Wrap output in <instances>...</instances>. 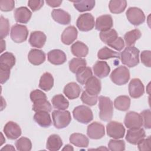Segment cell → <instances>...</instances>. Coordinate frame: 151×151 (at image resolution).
<instances>
[{
    "instance_id": "30bf717a",
    "label": "cell",
    "mask_w": 151,
    "mask_h": 151,
    "mask_svg": "<svg viewBox=\"0 0 151 151\" xmlns=\"http://www.w3.org/2000/svg\"><path fill=\"white\" fill-rule=\"evenodd\" d=\"M107 134L114 139L123 138L125 134V128L120 122H110L106 126Z\"/></svg>"
},
{
    "instance_id": "7dc6e473",
    "label": "cell",
    "mask_w": 151,
    "mask_h": 151,
    "mask_svg": "<svg viewBox=\"0 0 151 151\" xmlns=\"http://www.w3.org/2000/svg\"><path fill=\"white\" fill-rule=\"evenodd\" d=\"M138 149L140 151L149 150L150 149V136L146 139H142L137 143Z\"/></svg>"
},
{
    "instance_id": "9a60e30c",
    "label": "cell",
    "mask_w": 151,
    "mask_h": 151,
    "mask_svg": "<svg viewBox=\"0 0 151 151\" xmlns=\"http://www.w3.org/2000/svg\"><path fill=\"white\" fill-rule=\"evenodd\" d=\"M3 131L7 138L11 140L17 139L21 136L22 133L19 126L12 121H9L5 124Z\"/></svg>"
},
{
    "instance_id": "83f0119b",
    "label": "cell",
    "mask_w": 151,
    "mask_h": 151,
    "mask_svg": "<svg viewBox=\"0 0 151 151\" xmlns=\"http://www.w3.org/2000/svg\"><path fill=\"white\" fill-rule=\"evenodd\" d=\"M69 140L71 143L78 147H87L89 144V140L87 137L79 133L71 134Z\"/></svg>"
},
{
    "instance_id": "f546056e",
    "label": "cell",
    "mask_w": 151,
    "mask_h": 151,
    "mask_svg": "<svg viewBox=\"0 0 151 151\" xmlns=\"http://www.w3.org/2000/svg\"><path fill=\"white\" fill-rule=\"evenodd\" d=\"M54 86V78L48 72L44 73L41 77L39 82V87L45 91L50 90Z\"/></svg>"
},
{
    "instance_id": "c3c4849f",
    "label": "cell",
    "mask_w": 151,
    "mask_h": 151,
    "mask_svg": "<svg viewBox=\"0 0 151 151\" xmlns=\"http://www.w3.org/2000/svg\"><path fill=\"white\" fill-rule=\"evenodd\" d=\"M108 45L117 51H121L124 47V42L122 37H118L114 41H113Z\"/></svg>"
},
{
    "instance_id": "3957f363",
    "label": "cell",
    "mask_w": 151,
    "mask_h": 151,
    "mask_svg": "<svg viewBox=\"0 0 151 151\" xmlns=\"http://www.w3.org/2000/svg\"><path fill=\"white\" fill-rule=\"evenodd\" d=\"M99 117L104 122L111 120L113 114V103L109 97L100 96L99 98Z\"/></svg>"
},
{
    "instance_id": "ee69618b",
    "label": "cell",
    "mask_w": 151,
    "mask_h": 151,
    "mask_svg": "<svg viewBox=\"0 0 151 151\" xmlns=\"http://www.w3.org/2000/svg\"><path fill=\"white\" fill-rule=\"evenodd\" d=\"M97 96L90 95L86 91H84L81 96V100L82 102L90 106L96 105L97 102Z\"/></svg>"
},
{
    "instance_id": "f6af8a7d",
    "label": "cell",
    "mask_w": 151,
    "mask_h": 151,
    "mask_svg": "<svg viewBox=\"0 0 151 151\" xmlns=\"http://www.w3.org/2000/svg\"><path fill=\"white\" fill-rule=\"evenodd\" d=\"M140 115L142 117L143 125L145 128L149 129L151 127L150 123V117H151V112L149 109L144 110L140 113Z\"/></svg>"
},
{
    "instance_id": "d4e9b609",
    "label": "cell",
    "mask_w": 151,
    "mask_h": 151,
    "mask_svg": "<svg viewBox=\"0 0 151 151\" xmlns=\"http://www.w3.org/2000/svg\"><path fill=\"white\" fill-rule=\"evenodd\" d=\"M28 59L32 64L38 65L45 61V54L42 50L35 48L31 49L28 54Z\"/></svg>"
},
{
    "instance_id": "8fae6325",
    "label": "cell",
    "mask_w": 151,
    "mask_h": 151,
    "mask_svg": "<svg viewBox=\"0 0 151 151\" xmlns=\"http://www.w3.org/2000/svg\"><path fill=\"white\" fill-rule=\"evenodd\" d=\"M145 93L144 85L139 78H134L131 80L129 84V93L131 97L139 98Z\"/></svg>"
},
{
    "instance_id": "e575fe53",
    "label": "cell",
    "mask_w": 151,
    "mask_h": 151,
    "mask_svg": "<svg viewBox=\"0 0 151 151\" xmlns=\"http://www.w3.org/2000/svg\"><path fill=\"white\" fill-rule=\"evenodd\" d=\"M141 35L142 33L138 29H134L127 32L124 37L127 47L133 46L136 41L141 37Z\"/></svg>"
},
{
    "instance_id": "681fc988",
    "label": "cell",
    "mask_w": 151,
    "mask_h": 151,
    "mask_svg": "<svg viewBox=\"0 0 151 151\" xmlns=\"http://www.w3.org/2000/svg\"><path fill=\"white\" fill-rule=\"evenodd\" d=\"M150 57L151 52L149 50H144L140 54L141 61L146 67H150Z\"/></svg>"
},
{
    "instance_id": "7bdbcfd3",
    "label": "cell",
    "mask_w": 151,
    "mask_h": 151,
    "mask_svg": "<svg viewBox=\"0 0 151 151\" xmlns=\"http://www.w3.org/2000/svg\"><path fill=\"white\" fill-rule=\"evenodd\" d=\"M0 23V38L1 40H3L9 34V22L7 18L1 16Z\"/></svg>"
},
{
    "instance_id": "603a6c76",
    "label": "cell",
    "mask_w": 151,
    "mask_h": 151,
    "mask_svg": "<svg viewBox=\"0 0 151 151\" xmlns=\"http://www.w3.org/2000/svg\"><path fill=\"white\" fill-rule=\"evenodd\" d=\"M95 76L100 78L106 77L110 73V68L108 64L104 61H97L93 67Z\"/></svg>"
},
{
    "instance_id": "f907efd6",
    "label": "cell",
    "mask_w": 151,
    "mask_h": 151,
    "mask_svg": "<svg viewBox=\"0 0 151 151\" xmlns=\"http://www.w3.org/2000/svg\"><path fill=\"white\" fill-rule=\"evenodd\" d=\"M10 70L6 67H0V74H1V84H2L7 81L10 76Z\"/></svg>"
},
{
    "instance_id": "b9f144b4",
    "label": "cell",
    "mask_w": 151,
    "mask_h": 151,
    "mask_svg": "<svg viewBox=\"0 0 151 151\" xmlns=\"http://www.w3.org/2000/svg\"><path fill=\"white\" fill-rule=\"evenodd\" d=\"M108 147L111 151H123L125 149V142L123 140L110 139Z\"/></svg>"
},
{
    "instance_id": "ba28073f",
    "label": "cell",
    "mask_w": 151,
    "mask_h": 151,
    "mask_svg": "<svg viewBox=\"0 0 151 151\" xmlns=\"http://www.w3.org/2000/svg\"><path fill=\"white\" fill-rule=\"evenodd\" d=\"M94 17L90 13L81 14L77 19L76 25L81 31L87 32L91 30L94 27Z\"/></svg>"
},
{
    "instance_id": "277c9868",
    "label": "cell",
    "mask_w": 151,
    "mask_h": 151,
    "mask_svg": "<svg viewBox=\"0 0 151 151\" xmlns=\"http://www.w3.org/2000/svg\"><path fill=\"white\" fill-rule=\"evenodd\" d=\"M54 126L58 129L66 127L71 122V114L68 110H54L52 113Z\"/></svg>"
},
{
    "instance_id": "f1b7e54d",
    "label": "cell",
    "mask_w": 151,
    "mask_h": 151,
    "mask_svg": "<svg viewBox=\"0 0 151 151\" xmlns=\"http://www.w3.org/2000/svg\"><path fill=\"white\" fill-rule=\"evenodd\" d=\"M63 146V141L59 135L53 134L50 135L47 141L46 147L50 151H57Z\"/></svg>"
},
{
    "instance_id": "484cf974",
    "label": "cell",
    "mask_w": 151,
    "mask_h": 151,
    "mask_svg": "<svg viewBox=\"0 0 151 151\" xmlns=\"http://www.w3.org/2000/svg\"><path fill=\"white\" fill-rule=\"evenodd\" d=\"M49 112L46 111H40L35 113L34 116V121L41 127H48L51 125L52 121Z\"/></svg>"
},
{
    "instance_id": "11a10c76",
    "label": "cell",
    "mask_w": 151,
    "mask_h": 151,
    "mask_svg": "<svg viewBox=\"0 0 151 151\" xmlns=\"http://www.w3.org/2000/svg\"><path fill=\"white\" fill-rule=\"evenodd\" d=\"M63 150H74V149L73 147L72 146H71L70 145H67L65 146V147L63 149Z\"/></svg>"
},
{
    "instance_id": "74e56055",
    "label": "cell",
    "mask_w": 151,
    "mask_h": 151,
    "mask_svg": "<svg viewBox=\"0 0 151 151\" xmlns=\"http://www.w3.org/2000/svg\"><path fill=\"white\" fill-rule=\"evenodd\" d=\"M97 57L100 60H107L111 58H120V54L107 47H104L98 51Z\"/></svg>"
},
{
    "instance_id": "5bb4252c",
    "label": "cell",
    "mask_w": 151,
    "mask_h": 151,
    "mask_svg": "<svg viewBox=\"0 0 151 151\" xmlns=\"http://www.w3.org/2000/svg\"><path fill=\"white\" fill-rule=\"evenodd\" d=\"M146 136L145 132L143 129L140 127L131 128L127 130L126 135V140L130 144L137 145V143L145 138Z\"/></svg>"
},
{
    "instance_id": "44dd1931",
    "label": "cell",
    "mask_w": 151,
    "mask_h": 151,
    "mask_svg": "<svg viewBox=\"0 0 151 151\" xmlns=\"http://www.w3.org/2000/svg\"><path fill=\"white\" fill-rule=\"evenodd\" d=\"M77 35L78 31L76 27L69 26L63 31L61 36V40L63 44L68 45L76 40Z\"/></svg>"
},
{
    "instance_id": "cb8c5ba5",
    "label": "cell",
    "mask_w": 151,
    "mask_h": 151,
    "mask_svg": "<svg viewBox=\"0 0 151 151\" xmlns=\"http://www.w3.org/2000/svg\"><path fill=\"white\" fill-rule=\"evenodd\" d=\"M81 91V88L78 84L75 82H71L65 85L63 90V93L68 99L73 100L80 96Z\"/></svg>"
},
{
    "instance_id": "db71d44e",
    "label": "cell",
    "mask_w": 151,
    "mask_h": 151,
    "mask_svg": "<svg viewBox=\"0 0 151 151\" xmlns=\"http://www.w3.org/2000/svg\"><path fill=\"white\" fill-rule=\"evenodd\" d=\"M14 150L15 151V148L11 145H5L4 147L1 149V150Z\"/></svg>"
},
{
    "instance_id": "7402d4cb",
    "label": "cell",
    "mask_w": 151,
    "mask_h": 151,
    "mask_svg": "<svg viewBox=\"0 0 151 151\" xmlns=\"http://www.w3.org/2000/svg\"><path fill=\"white\" fill-rule=\"evenodd\" d=\"M51 17L55 22L60 24L67 25L71 22L70 15L61 9H53L51 12Z\"/></svg>"
},
{
    "instance_id": "4316f807",
    "label": "cell",
    "mask_w": 151,
    "mask_h": 151,
    "mask_svg": "<svg viewBox=\"0 0 151 151\" xmlns=\"http://www.w3.org/2000/svg\"><path fill=\"white\" fill-rule=\"evenodd\" d=\"M72 54L78 58L84 57L88 53V47L83 42L77 41L71 46Z\"/></svg>"
},
{
    "instance_id": "ab89813d",
    "label": "cell",
    "mask_w": 151,
    "mask_h": 151,
    "mask_svg": "<svg viewBox=\"0 0 151 151\" xmlns=\"http://www.w3.org/2000/svg\"><path fill=\"white\" fill-rule=\"evenodd\" d=\"M77 81L81 84H85L86 81L93 76V73L91 68L86 67L78 71L76 74Z\"/></svg>"
},
{
    "instance_id": "60d3db41",
    "label": "cell",
    "mask_w": 151,
    "mask_h": 151,
    "mask_svg": "<svg viewBox=\"0 0 151 151\" xmlns=\"http://www.w3.org/2000/svg\"><path fill=\"white\" fill-rule=\"evenodd\" d=\"M15 146L19 151H29L32 149V143L28 138L22 137L15 142Z\"/></svg>"
},
{
    "instance_id": "d590c367",
    "label": "cell",
    "mask_w": 151,
    "mask_h": 151,
    "mask_svg": "<svg viewBox=\"0 0 151 151\" xmlns=\"http://www.w3.org/2000/svg\"><path fill=\"white\" fill-rule=\"evenodd\" d=\"M127 6V1L124 0H111L109 2V8L113 14L123 12Z\"/></svg>"
},
{
    "instance_id": "f35d334b",
    "label": "cell",
    "mask_w": 151,
    "mask_h": 151,
    "mask_svg": "<svg viewBox=\"0 0 151 151\" xmlns=\"http://www.w3.org/2000/svg\"><path fill=\"white\" fill-rule=\"evenodd\" d=\"M118 37L117 31L114 29H110L100 33V40L106 44H109Z\"/></svg>"
},
{
    "instance_id": "836d02e7",
    "label": "cell",
    "mask_w": 151,
    "mask_h": 151,
    "mask_svg": "<svg viewBox=\"0 0 151 151\" xmlns=\"http://www.w3.org/2000/svg\"><path fill=\"white\" fill-rule=\"evenodd\" d=\"M115 108L120 111H126L130 106V99L127 96H120L114 101Z\"/></svg>"
},
{
    "instance_id": "4fadbf2b",
    "label": "cell",
    "mask_w": 151,
    "mask_h": 151,
    "mask_svg": "<svg viewBox=\"0 0 151 151\" xmlns=\"http://www.w3.org/2000/svg\"><path fill=\"white\" fill-rule=\"evenodd\" d=\"M124 123L125 126L129 129L140 127L143 125L142 117L140 114L135 111H129L125 116Z\"/></svg>"
},
{
    "instance_id": "5b68a950",
    "label": "cell",
    "mask_w": 151,
    "mask_h": 151,
    "mask_svg": "<svg viewBox=\"0 0 151 151\" xmlns=\"http://www.w3.org/2000/svg\"><path fill=\"white\" fill-rule=\"evenodd\" d=\"M73 115L77 121L83 124H87L93 119L91 110L84 105H80L75 107L73 111Z\"/></svg>"
},
{
    "instance_id": "8d00e7d4",
    "label": "cell",
    "mask_w": 151,
    "mask_h": 151,
    "mask_svg": "<svg viewBox=\"0 0 151 151\" xmlns=\"http://www.w3.org/2000/svg\"><path fill=\"white\" fill-rule=\"evenodd\" d=\"M87 64L86 60L81 58H73L69 62V69L73 73L76 74L78 71L86 67Z\"/></svg>"
},
{
    "instance_id": "52a82bcc",
    "label": "cell",
    "mask_w": 151,
    "mask_h": 151,
    "mask_svg": "<svg viewBox=\"0 0 151 151\" xmlns=\"http://www.w3.org/2000/svg\"><path fill=\"white\" fill-rule=\"evenodd\" d=\"M28 30L25 25L15 24L11 29L10 36L13 41L17 43H21L25 41L28 38Z\"/></svg>"
},
{
    "instance_id": "7c38bea8",
    "label": "cell",
    "mask_w": 151,
    "mask_h": 151,
    "mask_svg": "<svg viewBox=\"0 0 151 151\" xmlns=\"http://www.w3.org/2000/svg\"><path fill=\"white\" fill-rule=\"evenodd\" d=\"M87 134L91 139L102 138L105 134L104 125L97 122L91 123L87 127Z\"/></svg>"
},
{
    "instance_id": "ffe728a7",
    "label": "cell",
    "mask_w": 151,
    "mask_h": 151,
    "mask_svg": "<svg viewBox=\"0 0 151 151\" xmlns=\"http://www.w3.org/2000/svg\"><path fill=\"white\" fill-rule=\"evenodd\" d=\"M14 18L17 22L22 24H27L30 20L32 12L25 6H21L17 8L14 13Z\"/></svg>"
},
{
    "instance_id": "ac0fdd59",
    "label": "cell",
    "mask_w": 151,
    "mask_h": 151,
    "mask_svg": "<svg viewBox=\"0 0 151 151\" xmlns=\"http://www.w3.org/2000/svg\"><path fill=\"white\" fill-rule=\"evenodd\" d=\"M48 61L54 65H61L67 60V56L64 52L59 49L50 51L47 54Z\"/></svg>"
},
{
    "instance_id": "816d5d0a",
    "label": "cell",
    "mask_w": 151,
    "mask_h": 151,
    "mask_svg": "<svg viewBox=\"0 0 151 151\" xmlns=\"http://www.w3.org/2000/svg\"><path fill=\"white\" fill-rule=\"evenodd\" d=\"M44 1H34L30 0L28 2V5L31 9L34 12L39 10L44 5Z\"/></svg>"
},
{
    "instance_id": "6da1fadb",
    "label": "cell",
    "mask_w": 151,
    "mask_h": 151,
    "mask_svg": "<svg viewBox=\"0 0 151 151\" xmlns=\"http://www.w3.org/2000/svg\"><path fill=\"white\" fill-rule=\"evenodd\" d=\"M30 99L33 103L32 110L35 112L46 111L50 112L52 106L47 100L46 94L40 90H34L30 93Z\"/></svg>"
},
{
    "instance_id": "bcb514c9",
    "label": "cell",
    "mask_w": 151,
    "mask_h": 151,
    "mask_svg": "<svg viewBox=\"0 0 151 151\" xmlns=\"http://www.w3.org/2000/svg\"><path fill=\"white\" fill-rule=\"evenodd\" d=\"M14 7L15 2L13 0H1L0 1V9L2 11H11Z\"/></svg>"
},
{
    "instance_id": "f5cc1de1",
    "label": "cell",
    "mask_w": 151,
    "mask_h": 151,
    "mask_svg": "<svg viewBox=\"0 0 151 151\" xmlns=\"http://www.w3.org/2000/svg\"><path fill=\"white\" fill-rule=\"evenodd\" d=\"M46 3L48 5L51 7H58L59 6L61 3L62 1L61 0H47Z\"/></svg>"
},
{
    "instance_id": "4dcf8cb0",
    "label": "cell",
    "mask_w": 151,
    "mask_h": 151,
    "mask_svg": "<svg viewBox=\"0 0 151 151\" xmlns=\"http://www.w3.org/2000/svg\"><path fill=\"white\" fill-rule=\"evenodd\" d=\"M74 4V8L79 12H83L93 9L95 6V1L94 0H83L71 1Z\"/></svg>"
},
{
    "instance_id": "8992f818",
    "label": "cell",
    "mask_w": 151,
    "mask_h": 151,
    "mask_svg": "<svg viewBox=\"0 0 151 151\" xmlns=\"http://www.w3.org/2000/svg\"><path fill=\"white\" fill-rule=\"evenodd\" d=\"M110 79L114 84L122 86L126 84L130 79V72L125 66H119L110 74Z\"/></svg>"
},
{
    "instance_id": "7a4b0ae2",
    "label": "cell",
    "mask_w": 151,
    "mask_h": 151,
    "mask_svg": "<svg viewBox=\"0 0 151 151\" xmlns=\"http://www.w3.org/2000/svg\"><path fill=\"white\" fill-rule=\"evenodd\" d=\"M139 50L134 46L127 47L120 54L123 64L133 67L139 63Z\"/></svg>"
},
{
    "instance_id": "2e32d148",
    "label": "cell",
    "mask_w": 151,
    "mask_h": 151,
    "mask_svg": "<svg viewBox=\"0 0 151 151\" xmlns=\"http://www.w3.org/2000/svg\"><path fill=\"white\" fill-rule=\"evenodd\" d=\"M85 89L90 95L97 96L101 89L100 80L94 76H91L85 83Z\"/></svg>"
},
{
    "instance_id": "9c48e42d",
    "label": "cell",
    "mask_w": 151,
    "mask_h": 151,
    "mask_svg": "<svg viewBox=\"0 0 151 151\" xmlns=\"http://www.w3.org/2000/svg\"><path fill=\"white\" fill-rule=\"evenodd\" d=\"M128 21L133 25L137 26L145 21V15L143 11L137 7H130L126 12Z\"/></svg>"
},
{
    "instance_id": "d6986e66",
    "label": "cell",
    "mask_w": 151,
    "mask_h": 151,
    "mask_svg": "<svg viewBox=\"0 0 151 151\" xmlns=\"http://www.w3.org/2000/svg\"><path fill=\"white\" fill-rule=\"evenodd\" d=\"M47 40L45 34L40 31H35L31 33L29 38V43L33 47L38 48H42Z\"/></svg>"
},
{
    "instance_id": "d6a6232c",
    "label": "cell",
    "mask_w": 151,
    "mask_h": 151,
    "mask_svg": "<svg viewBox=\"0 0 151 151\" xmlns=\"http://www.w3.org/2000/svg\"><path fill=\"white\" fill-rule=\"evenodd\" d=\"M51 102L55 109L60 110H65L69 106V101L63 94L54 96L51 99Z\"/></svg>"
},
{
    "instance_id": "9f6ffc18",
    "label": "cell",
    "mask_w": 151,
    "mask_h": 151,
    "mask_svg": "<svg viewBox=\"0 0 151 151\" xmlns=\"http://www.w3.org/2000/svg\"><path fill=\"white\" fill-rule=\"evenodd\" d=\"M1 52H3V51L4 50H5V46H6V45H5V41H4V40H1Z\"/></svg>"
},
{
    "instance_id": "e0dca14e",
    "label": "cell",
    "mask_w": 151,
    "mask_h": 151,
    "mask_svg": "<svg viewBox=\"0 0 151 151\" xmlns=\"http://www.w3.org/2000/svg\"><path fill=\"white\" fill-rule=\"evenodd\" d=\"M113 25V18L110 15H103L99 16L96 19V29L98 31H100L101 32L111 29Z\"/></svg>"
},
{
    "instance_id": "1f68e13d",
    "label": "cell",
    "mask_w": 151,
    "mask_h": 151,
    "mask_svg": "<svg viewBox=\"0 0 151 151\" xmlns=\"http://www.w3.org/2000/svg\"><path fill=\"white\" fill-rule=\"evenodd\" d=\"M15 57L9 52H5L0 56V67L11 69L15 64Z\"/></svg>"
}]
</instances>
